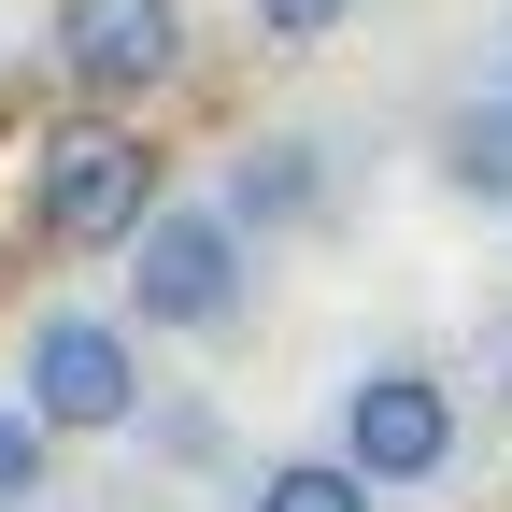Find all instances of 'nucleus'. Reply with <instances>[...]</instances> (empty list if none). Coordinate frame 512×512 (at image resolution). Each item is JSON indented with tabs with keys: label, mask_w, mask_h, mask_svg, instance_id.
Listing matches in <instances>:
<instances>
[{
	"label": "nucleus",
	"mask_w": 512,
	"mask_h": 512,
	"mask_svg": "<svg viewBox=\"0 0 512 512\" xmlns=\"http://www.w3.org/2000/svg\"><path fill=\"white\" fill-rule=\"evenodd\" d=\"M157 185H171V157L143 143V114L72 100V114L29 143V242H43V256H114L128 228L157 214Z\"/></svg>",
	"instance_id": "nucleus-1"
},
{
	"label": "nucleus",
	"mask_w": 512,
	"mask_h": 512,
	"mask_svg": "<svg viewBox=\"0 0 512 512\" xmlns=\"http://www.w3.org/2000/svg\"><path fill=\"white\" fill-rule=\"evenodd\" d=\"M114 256H128V328H143V342H228L242 299H256V242L214 200H171V185H157V214L128 228Z\"/></svg>",
	"instance_id": "nucleus-2"
},
{
	"label": "nucleus",
	"mask_w": 512,
	"mask_h": 512,
	"mask_svg": "<svg viewBox=\"0 0 512 512\" xmlns=\"http://www.w3.org/2000/svg\"><path fill=\"white\" fill-rule=\"evenodd\" d=\"M15 399L57 441H128V413H143V328L86 313V299H43L29 342H15Z\"/></svg>",
	"instance_id": "nucleus-3"
},
{
	"label": "nucleus",
	"mask_w": 512,
	"mask_h": 512,
	"mask_svg": "<svg viewBox=\"0 0 512 512\" xmlns=\"http://www.w3.org/2000/svg\"><path fill=\"white\" fill-rule=\"evenodd\" d=\"M328 456H356V470H370V498L441 484V470H456V384L413 370V356L356 370V384H342V441H328Z\"/></svg>",
	"instance_id": "nucleus-4"
},
{
	"label": "nucleus",
	"mask_w": 512,
	"mask_h": 512,
	"mask_svg": "<svg viewBox=\"0 0 512 512\" xmlns=\"http://www.w3.org/2000/svg\"><path fill=\"white\" fill-rule=\"evenodd\" d=\"M43 57H57V86H72V100L143 114V100L185 72V0H57Z\"/></svg>",
	"instance_id": "nucleus-5"
},
{
	"label": "nucleus",
	"mask_w": 512,
	"mask_h": 512,
	"mask_svg": "<svg viewBox=\"0 0 512 512\" xmlns=\"http://www.w3.org/2000/svg\"><path fill=\"white\" fill-rule=\"evenodd\" d=\"M214 214H228L242 242L328 228V143H313V128H256V143H228V171H214Z\"/></svg>",
	"instance_id": "nucleus-6"
},
{
	"label": "nucleus",
	"mask_w": 512,
	"mask_h": 512,
	"mask_svg": "<svg viewBox=\"0 0 512 512\" xmlns=\"http://www.w3.org/2000/svg\"><path fill=\"white\" fill-rule=\"evenodd\" d=\"M441 185H456L470 214H512V100H498V86L441 114Z\"/></svg>",
	"instance_id": "nucleus-7"
},
{
	"label": "nucleus",
	"mask_w": 512,
	"mask_h": 512,
	"mask_svg": "<svg viewBox=\"0 0 512 512\" xmlns=\"http://www.w3.org/2000/svg\"><path fill=\"white\" fill-rule=\"evenodd\" d=\"M242 512H384V498H370L356 456H271V470L242 484Z\"/></svg>",
	"instance_id": "nucleus-8"
},
{
	"label": "nucleus",
	"mask_w": 512,
	"mask_h": 512,
	"mask_svg": "<svg viewBox=\"0 0 512 512\" xmlns=\"http://www.w3.org/2000/svg\"><path fill=\"white\" fill-rule=\"evenodd\" d=\"M43 470H57V427L0 384V498H43Z\"/></svg>",
	"instance_id": "nucleus-9"
},
{
	"label": "nucleus",
	"mask_w": 512,
	"mask_h": 512,
	"mask_svg": "<svg viewBox=\"0 0 512 512\" xmlns=\"http://www.w3.org/2000/svg\"><path fill=\"white\" fill-rule=\"evenodd\" d=\"M128 427H143L157 456H185V470H200V456H228V427H214L200 399H157V384H143V413H128Z\"/></svg>",
	"instance_id": "nucleus-10"
},
{
	"label": "nucleus",
	"mask_w": 512,
	"mask_h": 512,
	"mask_svg": "<svg viewBox=\"0 0 512 512\" xmlns=\"http://www.w3.org/2000/svg\"><path fill=\"white\" fill-rule=\"evenodd\" d=\"M242 15H256V43H285V57H299V43H328L356 0H242Z\"/></svg>",
	"instance_id": "nucleus-11"
},
{
	"label": "nucleus",
	"mask_w": 512,
	"mask_h": 512,
	"mask_svg": "<svg viewBox=\"0 0 512 512\" xmlns=\"http://www.w3.org/2000/svg\"><path fill=\"white\" fill-rule=\"evenodd\" d=\"M498 413H512V370H498Z\"/></svg>",
	"instance_id": "nucleus-12"
},
{
	"label": "nucleus",
	"mask_w": 512,
	"mask_h": 512,
	"mask_svg": "<svg viewBox=\"0 0 512 512\" xmlns=\"http://www.w3.org/2000/svg\"><path fill=\"white\" fill-rule=\"evenodd\" d=\"M498 100H512V57H498Z\"/></svg>",
	"instance_id": "nucleus-13"
},
{
	"label": "nucleus",
	"mask_w": 512,
	"mask_h": 512,
	"mask_svg": "<svg viewBox=\"0 0 512 512\" xmlns=\"http://www.w3.org/2000/svg\"><path fill=\"white\" fill-rule=\"evenodd\" d=\"M0 512H29V498H0Z\"/></svg>",
	"instance_id": "nucleus-14"
}]
</instances>
